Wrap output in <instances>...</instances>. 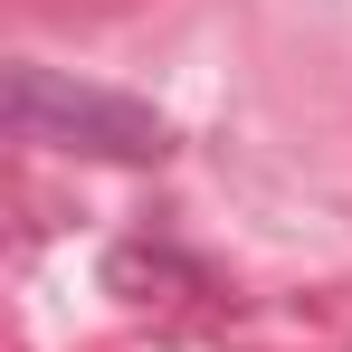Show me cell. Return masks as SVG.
<instances>
[{"label": "cell", "instance_id": "6da1fadb", "mask_svg": "<svg viewBox=\"0 0 352 352\" xmlns=\"http://www.w3.org/2000/svg\"><path fill=\"white\" fill-rule=\"evenodd\" d=\"M10 133L48 143V153H96V162H162L172 153V124L153 105L105 96V86H76V76H58L38 58L10 67Z\"/></svg>", "mask_w": 352, "mask_h": 352}]
</instances>
